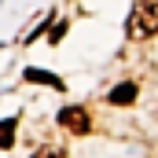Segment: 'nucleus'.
Masks as SVG:
<instances>
[{
    "label": "nucleus",
    "mask_w": 158,
    "mask_h": 158,
    "mask_svg": "<svg viewBox=\"0 0 158 158\" xmlns=\"http://www.w3.org/2000/svg\"><path fill=\"white\" fill-rule=\"evenodd\" d=\"M125 30H129L132 40L155 37V33H158V0H140V4L132 7L129 22H125Z\"/></svg>",
    "instance_id": "f257e3e1"
},
{
    "label": "nucleus",
    "mask_w": 158,
    "mask_h": 158,
    "mask_svg": "<svg viewBox=\"0 0 158 158\" xmlns=\"http://www.w3.org/2000/svg\"><path fill=\"white\" fill-rule=\"evenodd\" d=\"M59 125H63L66 132H74V136H85V132L92 129L85 107H63V110H59Z\"/></svg>",
    "instance_id": "f03ea898"
},
{
    "label": "nucleus",
    "mask_w": 158,
    "mask_h": 158,
    "mask_svg": "<svg viewBox=\"0 0 158 158\" xmlns=\"http://www.w3.org/2000/svg\"><path fill=\"white\" fill-rule=\"evenodd\" d=\"M136 96H140V85H136V81H121V85L110 88L107 99H110L114 107H129V103H136Z\"/></svg>",
    "instance_id": "7ed1b4c3"
},
{
    "label": "nucleus",
    "mask_w": 158,
    "mask_h": 158,
    "mask_svg": "<svg viewBox=\"0 0 158 158\" xmlns=\"http://www.w3.org/2000/svg\"><path fill=\"white\" fill-rule=\"evenodd\" d=\"M15 125H19L15 118H4V121H0V151H7V147L15 143Z\"/></svg>",
    "instance_id": "20e7f679"
},
{
    "label": "nucleus",
    "mask_w": 158,
    "mask_h": 158,
    "mask_svg": "<svg viewBox=\"0 0 158 158\" xmlns=\"http://www.w3.org/2000/svg\"><path fill=\"white\" fill-rule=\"evenodd\" d=\"M26 81H37V85H52V88H63V81L48 70H26Z\"/></svg>",
    "instance_id": "39448f33"
},
{
    "label": "nucleus",
    "mask_w": 158,
    "mask_h": 158,
    "mask_svg": "<svg viewBox=\"0 0 158 158\" xmlns=\"http://www.w3.org/2000/svg\"><path fill=\"white\" fill-rule=\"evenodd\" d=\"M33 158H66V151H63V147H40Z\"/></svg>",
    "instance_id": "423d86ee"
},
{
    "label": "nucleus",
    "mask_w": 158,
    "mask_h": 158,
    "mask_svg": "<svg viewBox=\"0 0 158 158\" xmlns=\"http://www.w3.org/2000/svg\"><path fill=\"white\" fill-rule=\"evenodd\" d=\"M63 33H66V22H59V26L52 30V37H48V40H52V44H59V40H63Z\"/></svg>",
    "instance_id": "0eeeda50"
}]
</instances>
